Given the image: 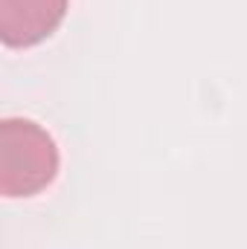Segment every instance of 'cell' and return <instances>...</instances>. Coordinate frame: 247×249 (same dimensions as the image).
Here are the masks:
<instances>
[{"label": "cell", "mask_w": 247, "mask_h": 249, "mask_svg": "<svg viewBox=\"0 0 247 249\" xmlns=\"http://www.w3.org/2000/svg\"><path fill=\"white\" fill-rule=\"evenodd\" d=\"M59 174V145L32 119L0 122V194L32 197Z\"/></svg>", "instance_id": "6da1fadb"}, {"label": "cell", "mask_w": 247, "mask_h": 249, "mask_svg": "<svg viewBox=\"0 0 247 249\" xmlns=\"http://www.w3.org/2000/svg\"><path fill=\"white\" fill-rule=\"evenodd\" d=\"M70 0H0V41L26 50L47 41L67 15Z\"/></svg>", "instance_id": "7a4b0ae2"}]
</instances>
